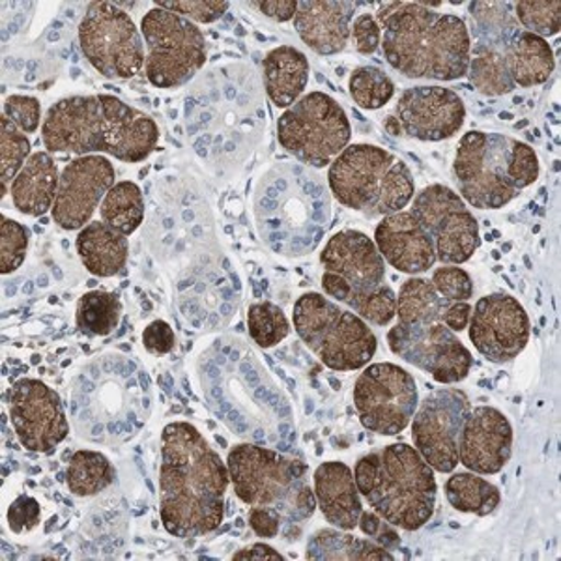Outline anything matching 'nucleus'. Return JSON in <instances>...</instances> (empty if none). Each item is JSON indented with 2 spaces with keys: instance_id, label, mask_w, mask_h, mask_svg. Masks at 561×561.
Listing matches in <instances>:
<instances>
[{
  "instance_id": "nucleus-1",
  "label": "nucleus",
  "mask_w": 561,
  "mask_h": 561,
  "mask_svg": "<svg viewBox=\"0 0 561 561\" xmlns=\"http://www.w3.org/2000/svg\"><path fill=\"white\" fill-rule=\"evenodd\" d=\"M230 476L227 462L197 427L169 423L161 433L160 515L180 539L216 531L225 518Z\"/></svg>"
},
{
  "instance_id": "nucleus-2",
  "label": "nucleus",
  "mask_w": 561,
  "mask_h": 561,
  "mask_svg": "<svg viewBox=\"0 0 561 561\" xmlns=\"http://www.w3.org/2000/svg\"><path fill=\"white\" fill-rule=\"evenodd\" d=\"M47 152L113 156L140 163L152 156L160 128L152 116L111 94L70 96L53 103L42 124Z\"/></svg>"
},
{
  "instance_id": "nucleus-3",
  "label": "nucleus",
  "mask_w": 561,
  "mask_h": 561,
  "mask_svg": "<svg viewBox=\"0 0 561 561\" xmlns=\"http://www.w3.org/2000/svg\"><path fill=\"white\" fill-rule=\"evenodd\" d=\"M377 21L383 57L401 76L457 81L468 73L472 36L459 15L434 12L420 2H386Z\"/></svg>"
},
{
  "instance_id": "nucleus-4",
  "label": "nucleus",
  "mask_w": 561,
  "mask_h": 561,
  "mask_svg": "<svg viewBox=\"0 0 561 561\" xmlns=\"http://www.w3.org/2000/svg\"><path fill=\"white\" fill-rule=\"evenodd\" d=\"M330 216V195L317 174L304 167L275 165L256 187V227L280 255L301 256L317 248Z\"/></svg>"
},
{
  "instance_id": "nucleus-5",
  "label": "nucleus",
  "mask_w": 561,
  "mask_h": 561,
  "mask_svg": "<svg viewBox=\"0 0 561 561\" xmlns=\"http://www.w3.org/2000/svg\"><path fill=\"white\" fill-rule=\"evenodd\" d=\"M354 478L370 510L396 528L415 531L434 517L438 483L414 446L389 444L364 455Z\"/></svg>"
},
{
  "instance_id": "nucleus-6",
  "label": "nucleus",
  "mask_w": 561,
  "mask_h": 561,
  "mask_svg": "<svg viewBox=\"0 0 561 561\" xmlns=\"http://www.w3.org/2000/svg\"><path fill=\"white\" fill-rule=\"evenodd\" d=\"M454 176L466 205L500 210L536 184L539 158L523 140L492 131H468L455 152Z\"/></svg>"
},
{
  "instance_id": "nucleus-7",
  "label": "nucleus",
  "mask_w": 561,
  "mask_h": 561,
  "mask_svg": "<svg viewBox=\"0 0 561 561\" xmlns=\"http://www.w3.org/2000/svg\"><path fill=\"white\" fill-rule=\"evenodd\" d=\"M333 197L348 210L365 217L393 216L404 210L415 195L410 167L375 145H348L328 169Z\"/></svg>"
},
{
  "instance_id": "nucleus-8",
  "label": "nucleus",
  "mask_w": 561,
  "mask_h": 561,
  "mask_svg": "<svg viewBox=\"0 0 561 561\" xmlns=\"http://www.w3.org/2000/svg\"><path fill=\"white\" fill-rule=\"evenodd\" d=\"M227 468L234 494L243 504L272 507L283 523H304L319 507L301 460L256 444H238L229 451Z\"/></svg>"
},
{
  "instance_id": "nucleus-9",
  "label": "nucleus",
  "mask_w": 561,
  "mask_h": 561,
  "mask_svg": "<svg viewBox=\"0 0 561 561\" xmlns=\"http://www.w3.org/2000/svg\"><path fill=\"white\" fill-rule=\"evenodd\" d=\"M293 324L304 345L337 373L364 369L378 351L370 325L324 294H301L294 304Z\"/></svg>"
},
{
  "instance_id": "nucleus-10",
  "label": "nucleus",
  "mask_w": 561,
  "mask_h": 561,
  "mask_svg": "<svg viewBox=\"0 0 561 561\" xmlns=\"http://www.w3.org/2000/svg\"><path fill=\"white\" fill-rule=\"evenodd\" d=\"M345 108L325 92H309L277 121V140L285 152L313 169H325L351 145Z\"/></svg>"
},
{
  "instance_id": "nucleus-11",
  "label": "nucleus",
  "mask_w": 561,
  "mask_h": 561,
  "mask_svg": "<svg viewBox=\"0 0 561 561\" xmlns=\"http://www.w3.org/2000/svg\"><path fill=\"white\" fill-rule=\"evenodd\" d=\"M140 34L147 45V79L158 89H180L206 65L205 33L182 15L153 7L140 20Z\"/></svg>"
},
{
  "instance_id": "nucleus-12",
  "label": "nucleus",
  "mask_w": 561,
  "mask_h": 561,
  "mask_svg": "<svg viewBox=\"0 0 561 561\" xmlns=\"http://www.w3.org/2000/svg\"><path fill=\"white\" fill-rule=\"evenodd\" d=\"M81 51L107 79H131L145 70V39L131 15L113 2H90L79 23Z\"/></svg>"
},
{
  "instance_id": "nucleus-13",
  "label": "nucleus",
  "mask_w": 561,
  "mask_h": 561,
  "mask_svg": "<svg viewBox=\"0 0 561 561\" xmlns=\"http://www.w3.org/2000/svg\"><path fill=\"white\" fill-rule=\"evenodd\" d=\"M420 404L415 378L401 365L369 364L354 386V407L367 431L397 436L409 427Z\"/></svg>"
},
{
  "instance_id": "nucleus-14",
  "label": "nucleus",
  "mask_w": 561,
  "mask_h": 561,
  "mask_svg": "<svg viewBox=\"0 0 561 561\" xmlns=\"http://www.w3.org/2000/svg\"><path fill=\"white\" fill-rule=\"evenodd\" d=\"M410 211L427 232L436 261L459 266L470 261L479 245V224L459 193L446 185L433 184L415 193Z\"/></svg>"
},
{
  "instance_id": "nucleus-15",
  "label": "nucleus",
  "mask_w": 561,
  "mask_h": 561,
  "mask_svg": "<svg viewBox=\"0 0 561 561\" xmlns=\"http://www.w3.org/2000/svg\"><path fill=\"white\" fill-rule=\"evenodd\" d=\"M472 404L462 389H436L421 399L410 421L417 454L434 472L454 473L459 466V438Z\"/></svg>"
},
{
  "instance_id": "nucleus-16",
  "label": "nucleus",
  "mask_w": 561,
  "mask_h": 561,
  "mask_svg": "<svg viewBox=\"0 0 561 561\" xmlns=\"http://www.w3.org/2000/svg\"><path fill=\"white\" fill-rule=\"evenodd\" d=\"M389 351L444 386L459 383L472 370V352L446 324H397L388 332Z\"/></svg>"
},
{
  "instance_id": "nucleus-17",
  "label": "nucleus",
  "mask_w": 561,
  "mask_h": 561,
  "mask_svg": "<svg viewBox=\"0 0 561 561\" xmlns=\"http://www.w3.org/2000/svg\"><path fill=\"white\" fill-rule=\"evenodd\" d=\"M8 415L26 451L53 454L68 438L70 423L57 391L36 378H21L8 389Z\"/></svg>"
},
{
  "instance_id": "nucleus-18",
  "label": "nucleus",
  "mask_w": 561,
  "mask_h": 561,
  "mask_svg": "<svg viewBox=\"0 0 561 561\" xmlns=\"http://www.w3.org/2000/svg\"><path fill=\"white\" fill-rule=\"evenodd\" d=\"M470 341L492 364H510L528 346L529 317L523 304L510 294H489L472 307Z\"/></svg>"
},
{
  "instance_id": "nucleus-19",
  "label": "nucleus",
  "mask_w": 561,
  "mask_h": 561,
  "mask_svg": "<svg viewBox=\"0 0 561 561\" xmlns=\"http://www.w3.org/2000/svg\"><path fill=\"white\" fill-rule=\"evenodd\" d=\"M116 184V171L105 156H81L60 173L53 221L65 230H81L92 221L98 206Z\"/></svg>"
},
{
  "instance_id": "nucleus-20",
  "label": "nucleus",
  "mask_w": 561,
  "mask_h": 561,
  "mask_svg": "<svg viewBox=\"0 0 561 561\" xmlns=\"http://www.w3.org/2000/svg\"><path fill=\"white\" fill-rule=\"evenodd\" d=\"M402 135L423 142H442L459 134L466 121L465 100L447 87H412L396 105Z\"/></svg>"
},
{
  "instance_id": "nucleus-21",
  "label": "nucleus",
  "mask_w": 561,
  "mask_h": 561,
  "mask_svg": "<svg viewBox=\"0 0 561 561\" xmlns=\"http://www.w3.org/2000/svg\"><path fill=\"white\" fill-rule=\"evenodd\" d=\"M320 264L328 274L337 275L348 285V304L359 294H367L386 283V261L375 240L362 230H339L320 253Z\"/></svg>"
},
{
  "instance_id": "nucleus-22",
  "label": "nucleus",
  "mask_w": 561,
  "mask_h": 561,
  "mask_svg": "<svg viewBox=\"0 0 561 561\" xmlns=\"http://www.w3.org/2000/svg\"><path fill=\"white\" fill-rule=\"evenodd\" d=\"M513 454V427L504 412L492 407L470 410L459 438V462L468 472L496 476Z\"/></svg>"
},
{
  "instance_id": "nucleus-23",
  "label": "nucleus",
  "mask_w": 561,
  "mask_h": 561,
  "mask_svg": "<svg viewBox=\"0 0 561 561\" xmlns=\"http://www.w3.org/2000/svg\"><path fill=\"white\" fill-rule=\"evenodd\" d=\"M375 243L389 266L401 274H427L436 264V251L412 211L382 217L375 229Z\"/></svg>"
},
{
  "instance_id": "nucleus-24",
  "label": "nucleus",
  "mask_w": 561,
  "mask_h": 561,
  "mask_svg": "<svg viewBox=\"0 0 561 561\" xmlns=\"http://www.w3.org/2000/svg\"><path fill=\"white\" fill-rule=\"evenodd\" d=\"M356 2L348 0H301L294 15V28L301 42L322 57L345 51L351 42Z\"/></svg>"
},
{
  "instance_id": "nucleus-25",
  "label": "nucleus",
  "mask_w": 561,
  "mask_h": 561,
  "mask_svg": "<svg viewBox=\"0 0 561 561\" xmlns=\"http://www.w3.org/2000/svg\"><path fill=\"white\" fill-rule=\"evenodd\" d=\"M313 479L317 505L325 520L333 528L346 531L356 529L364 504L351 466L339 460H328L314 470Z\"/></svg>"
},
{
  "instance_id": "nucleus-26",
  "label": "nucleus",
  "mask_w": 561,
  "mask_h": 561,
  "mask_svg": "<svg viewBox=\"0 0 561 561\" xmlns=\"http://www.w3.org/2000/svg\"><path fill=\"white\" fill-rule=\"evenodd\" d=\"M60 173L49 152H34L10 185L12 203L23 216L42 217L53 210Z\"/></svg>"
},
{
  "instance_id": "nucleus-27",
  "label": "nucleus",
  "mask_w": 561,
  "mask_h": 561,
  "mask_svg": "<svg viewBox=\"0 0 561 561\" xmlns=\"http://www.w3.org/2000/svg\"><path fill=\"white\" fill-rule=\"evenodd\" d=\"M309 73V60L293 45L275 47L262 60L264 89L275 107H293L306 92Z\"/></svg>"
},
{
  "instance_id": "nucleus-28",
  "label": "nucleus",
  "mask_w": 561,
  "mask_h": 561,
  "mask_svg": "<svg viewBox=\"0 0 561 561\" xmlns=\"http://www.w3.org/2000/svg\"><path fill=\"white\" fill-rule=\"evenodd\" d=\"M76 248L84 268L96 277H115L128 262V237L103 221H90L79 230Z\"/></svg>"
},
{
  "instance_id": "nucleus-29",
  "label": "nucleus",
  "mask_w": 561,
  "mask_h": 561,
  "mask_svg": "<svg viewBox=\"0 0 561 561\" xmlns=\"http://www.w3.org/2000/svg\"><path fill=\"white\" fill-rule=\"evenodd\" d=\"M504 55L515 87H539L554 73V51L549 42L523 28L505 44Z\"/></svg>"
},
{
  "instance_id": "nucleus-30",
  "label": "nucleus",
  "mask_w": 561,
  "mask_h": 561,
  "mask_svg": "<svg viewBox=\"0 0 561 561\" xmlns=\"http://www.w3.org/2000/svg\"><path fill=\"white\" fill-rule=\"evenodd\" d=\"M307 560L314 561H383L396 556L377 542L351 536L346 529H319L307 542Z\"/></svg>"
},
{
  "instance_id": "nucleus-31",
  "label": "nucleus",
  "mask_w": 561,
  "mask_h": 561,
  "mask_svg": "<svg viewBox=\"0 0 561 561\" xmlns=\"http://www.w3.org/2000/svg\"><path fill=\"white\" fill-rule=\"evenodd\" d=\"M449 306L451 301L438 294L431 279L415 275L397 294V319L404 325L438 324Z\"/></svg>"
},
{
  "instance_id": "nucleus-32",
  "label": "nucleus",
  "mask_w": 561,
  "mask_h": 561,
  "mask_svg": "<svg viewBox=\"0 0 561 561\" xmlns=\"http://www.w3.org/2000/svg\"><path fill=\"white\" fill-rule=\"evenodd\" d=\"M473 89L481 92L483 96H505L517 89L511 79L507 62H505L504 47L496 45L472 44L470 51V66L468 73Z\"/></svg>"
},
{
  "instance_id": "nucleus-33",
  "label": "nucleus",
  "mask_w": 561,
  "mask_h": 561,
  "mask_svg": "<svg viewBox=\"0 0 561 561\" xmlns=\"http://www.w3.org/2000/svg\"><path fill=\"white\" fill-rule=\"evenodd\" d=\"M447 502L455 511L486 517L497 510L502 494L491 481L479 473L462 472L449 476L444 485Z\"/></svg>"
},
{
  "instance_id": "nucleus-34",
  "label": "nucleus",
  "mask_w": 561,
  "mask_h": 561,
  "mask_svg": "<svg viewBox=\"0 0 561 561\" xmlns=\"http://www.w3.org/2000/svg\"><path fill=\"white\" fill-rule=\"evenodd\" d=\"M145 219V198L140 187L129 180L116 182L100 206V221L124 237H131Z\"/></svg>"
},
{
  "instance_id": "nucleus-35",
  "label": "nucleus",
  "mask_w": 561,
  "mask_h": 561,
  "mask_svg": "<svg viewBox=\"0 0 561 561\" xmlns=\"http://www.w3.org/2000/svg\"><path fill=\"white\" fill-rule=\"evenodd\" d=\"M116 470L100 451L81 449L71 455L66 470V485L73 496H96L115 483Z\"/></svg>"
},
{
  "instance_id": "nucleus-36",
  "label": "nucleus",
  "mask_w": 561,
  "mask_h": 561,
  "mask_svg": "<svg viewBox=\"0 0 561 561\" xmlns=\"http://www.w3.org/2000/svg\"><path fill=\"white\" fill-rule=\"evenodd\" d=\"M122 319L121 296L105 290H90L77 301L76 324L89 337H107Z\"/></svg>"
},
{
  "instance_id": "nucleus-37",
  "label": "nucleus",
  "mask_w": 561,
  "mask_h": 561,
  "mask_svg": "<svg viewBox=\"0 0 561 561\" xmlns=\"http://www.w3.org/2000/svg\"><path fill=\"white\" fill-rule=\"evenodd\" d=\"M468 12L472 18L476 42L505 47L513 34L520 31L513 13V2H470Z\"/></svg>"
},
{
  "instance_id": "nucleus-38",
  "label": "nucleus",
  "mask_w": 561,
  "mask_h": 561,
  "mask_svg": "<svg viewBox=\"0 0 561 561\" xmlns=\"http://www.w3.org/2000/svg\"><path fill=\"white\" fill-rule=\"evenodd\" d=\"M348 92L359 107L378 111L396 96V83L377 66H359L348 79Z\"/></svg>"
},
{
  "instance_id": "nucleus-39",
  "label": "nucleus",
  "mask_w": 561,
  "mask_h": 561,
  "mask_svg": "<svg viewBox=\"0 0 561 561\" xmlns=\"http://www.w3.org/2000/svg\"><path fill=\"white\" fill-rule=\"evenodd\" d=\"M31 148L33 145L25 131H21L10 118L2 115L0 118V176H2L0 197H4L10 192L13 180L20 174L26 160L33 156Z\"/></svg>"
},
{
  "instance_id": "nucleus-40",
  "label": "nucleus",
  "mask_w": 561,
  "mask_h": 561,
  "mask_svg": "<svg viewBox=\"0 0 561 561\" xmlns=\"http://www.w3.org/2000/svg\"><path fill=\"white\" fill-rule=\"evenodd\" d=\"M248 332L261 348H274L290 333L287 314L272 301H259L248 309Z\"/></svg>"
},
{
  "instance_id": "nucleus-41",
  "label": "nucleus",
  "mask_w": 561,
  "mask_h": 561,
  "mask_svg": "<svg viewBox=\"0 0 561 561\" xmlns=\"http://www.w3.org/2000/svg\"><path fill=\"white\" fill-rule=\"evenodd\" d=\"M513 13L523 31L536 34L539 38H549L560 33L561 2L560 0H537V2H513Z\"/></svg>"
},
{
  "instance_id": "nucleus-42",
  "label": "nucleus",
  "mask_w": 561,
  "mask_h": 561,
  "mask_svg": "<svg viewBox=\"0 0 561 561\" xmlns=\"http://www.w3.org/2000/svg\"><path fill=\"white\" fill-rule=\"evenodd\" d=\"M346 307L367 324L388 325L397 317V294L383 283L370 293L352 298Z\"/></svg>"
},
{
  "instance_id": "nucleus-43",
  "label": "nucleus",
  "mask_w": 561,
  "mask_h": 561,
  "mask_svg": "<svg viewBox=\"0 0 561 561\" xmlns=\"http://www.w3.org/2000/svg\"><path fill=\"white\" fill-rule=\"evenodd\" d=\"M31 232L25 225L2 216L0 221V272L2 275L13 274L20 270L28 253Z\"/></svg>"
},
{
  "instance_id": "nucleus-44",
  "label": "nucleus",
  "mask_w": 561,
  "mask_h": 561,
  "mask_svg": "<svg viewBox=\"0 0 561 561\" xmlns=\"http://www.w3.org/2000/svg\"><path fill=\"white\" fill-rule=\"evenodd\" d=\"M153 7L182 15L192 23L210 25V23L221 20L225 13L229 12L230 2H221V0H216V2H211V0H176V2L156 0Z\"/></svg>"
},
{
  "instance_id": "nucleus-45",
  "label": "nucleus",
  "mask_w": 561,
  "mask_h": 561,
  "mask_svg": "<svg viewBox=\"0 0 561 561\" xmlns=\"http://www.w3.org/2000/svg\"><path fill=\"white\" fill-rule=\"evenodd\" d=\"M434 288L440 296L451 301H468L473 298V280L460 266H442L433 272Z\"/></svg>"
},
{
  "instance_id": "nucleus-46",
  "label": "nucleus",
  "mask_w": 561,
  "mask_h": 561,
  "mask_svg": "<svg viewBox=\"0 0 561 561\" xmlns=\"http://www.w3.org/2000/svg\"><path fill=\"white\" fill-rule=\"evenodd\" d=\"M2 115L10 118L26 135L36 134L39 124H44L42 122V105L33 96H21V94L8 96L4 107H2Z\"/></svg>"
},
{
  "instance_id": "nucleus-47",
  "label": "nucleus",
  "mask_w": 561,
  "mask_h": 561,
  "mask_svg": "<svg viewBox=\"0 0 561 561\" xmlns=\"http://www.w3.org/2000/svg\"><path fill=\"white\" fill-rule=\"evenodd\" d=\"M39 523H42V507L36 497L21 494L8 507V526L18 536L31 531L39 526Z\"/></svg>"
},
{
  "instance_id": "nucleus-48",
  "label": "nucleus",
  "mask_w": 561,
  "mask_h": 561,
  "mask_svg": "<svg viewBox=\"0 0 561 561\" xmlns=\"http://www.w3.org/2000/svg\"><path fill=\"white\" fill-rule=\"evenodd\" d=\"M357 526L369 536L370 541L377 542L380 547L388 550H396L401 547V536L397 534L396 526L386 523L375 511H362Z\"/></svg>"
},
{
  "instance_id": "nucleus-49",
  "label": "nucleus",
  "mask_w": 561,
  "mask_h": 561,
  "mask_svg": "<svg viewBox=\"0 0 561 561\" xmlns=\"http://www.w3.org/2000/svg\"><path fill=\"white\" fill-rule=\"evenodd\" d=\"M351 38L356 45V51L362 55H375L382 45V28L377 18L370 13H362L352 21Z\"/></svg>"
},
{
  "instance_id": "nucleus-50",
  "label": "nucleus",
  "mask_w": 561,
  "mask_h": 561,
  "mask_svg": "<svg viewBox=\"0 0 561 561\" xmlns=\"http://www.w3.org/2000/svg\"><path fill=\"white\" fill-rule=\"evenodd\" d=\"M142 345L152 356H167L176 346V335L165 320H153L142 332Z\"/></svg>"
},
{
  "instance_id": "nucleus-51",
  "label": "nucleus",
  "mask_w": 561,
  "mask_h": 561,
  "mask_svg": "<svg viewBox=\"0 0 561 561\" xmlns=\"http://www.w3.org/2000/svg\"><path fill=\"white\" fill-rule=\"evenodd\" d=\"M248 518L249 526L255 531L256 537L275 539V537L279 536L283 518L272 507H251Z\"/></svg>"
},
{
  "instance_id": "nucleus-52",
  "label": "nucleus",
  "mask_w": 561,
  "mask_h": 561,
  "mask_svg": "<svg viewBox=\"0 0 561 561\" xmlns=\"http://www.w3.org/2000/svg\"><path fill=\"white\" fill-rule=\"evenodd\" d=\"M249 7L256 8L262 15H266L270 20L287 23L293 20L298 10L296 0H266V2H248Z\"/></svg>"
},
{
  "instance_id": "nucleus-53",
  "label": "nucleus",
  "mask_w": 561,
  "mask_h": 561,
  "mask_svg": "<svg viewBox=\"0 0 561 561\" xmlns=\"http://www.w3.org/2000/svg\"><path fill=\"white\" fill-rule=\"evenodd\" d=\"M472 319V306L468 301H454L451 306L447 307L446 314H444V322L451 332H465L468 324Z\"/></svg>"
},
{
  "instance_id": "nucleus-54",
  "label": "nucleus",
  "mask_w": 561,
  "mask_h": 561,
  "mask_svg": "<svg viewBox=\"0 0 561 561\" xmlns=\"http://www.w3.org/2000/svg\"><path fill=\"white\" fill-rule=\"evenodd\" d=\"M232 560H283V556L279 552H275L268 545H262V542H255L251 547L238 550L237 554L232 556Z\"/></svg>"
},
{
  "instance_id": "nucleus-55",
  "label": "nucleus",
  "mask_w": 561,
  "mask_h": 561,
  "mask_svg": "<svg viewBox=\"0 0 561 561\" xmlns=\"http://www.w3.org/2000/svg\"><path fill=\"white\" fill-rule=\"evenodd\" d=\"M383 126H386V131H388V134L396 135V137H401V126H399V122L396 121V116H388L386 122H383Z\"/></svg>"
}]
</instances>
